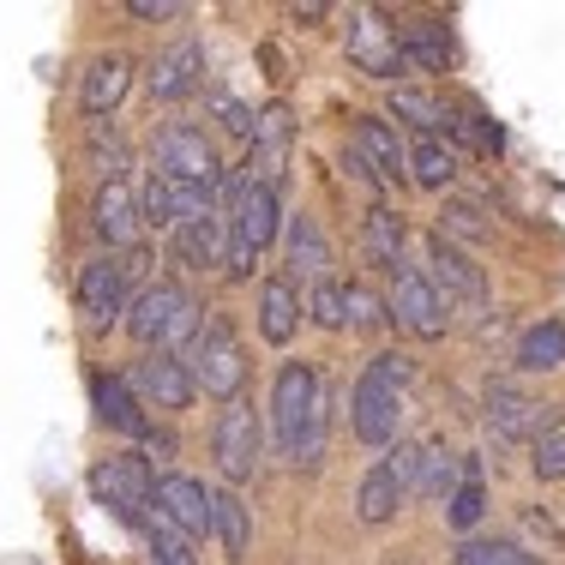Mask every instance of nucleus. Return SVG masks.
I'll return each mask as SVG.
<instances>
[{
	"mask_svg": "<svg viewBox=\"0 0 565 565\" xmlns=\"http://www.w3.org/2000/svg\"><path fill=\"white\" fill-rule=\"evenodd\" d=\"M271 434L289 463H319L326 451V385L313 361H282L271 385Z\"/></svg>",
	"mask_w": 565,
	"mask_h": 565,
	"instance_id": "f257e3e1",
	"label": "nucleus"
},
{
	"mask_svg": "<svg viewBox=\"0 0 565 565\" xmlns=\"http://www.w3.org/2000/svg\"><path fill=\"white\" fill-rule=\"evenodd\" d=\"M199 331V301L181 289L174 277H157L139 289V301H132L127 313V338L139 349H169V355H181V343H193Z\"/></svg>",
	"mask_w": 565,
	"mask_h": 565,
	"instance_id": "f03ea898",
	"label": "nucleus"
},
{
	"mask_svg": "<svg viewBox=\"0 0 565 565\" xmlns=\"http://www.w3.org/2000/svg\"><path fill=\"white\" fill-rule=\"evenodd\" d=\"M186 373H193V392L217 397V403H235L241 385H247V349H241V338L228 331L223 313L199 319L193 343H186Z\"/></svg>",
	"mask_w": 565,
	"mask_h": 565,
	"instance_id": "7ed1b4c3",
	"label": "nucleus"
},
{
	"mask_svg": "<svg viewBox=\"0 0 565 565\" xmlns=\"http://www.w3.org/2000/svg\"><path fill=\"white\" fill-rule=\"evenodd\" d=\"M151 157H157V174H163V181L223 186L217 145H211V139H205V127H193V120H169V127L151 139Z\"/></svg>",
	"mask_w": 565,
	"mask_h": 565,
	"instance_id": "20e7f679",
	"label": "nucleus"
},
{
	"mask_svg": "<svg viewBox=\"0 0 565 565\" xmlns=\"http://www.w3.org/2000/svg\"><path fill=\"white\" fill-rule=\"evenodd\" d=\"M151 488H157V476H151V463H145V451H115L90 469V493H97L120 523H145Z\"/></svg>",
	"mask_w": 565,
	"mask_h": 565,
	"instance_id": "39448f33",
	"label": "nucleus"
},
{
	"mask_svg": "<svg viewBox=\"0 0 565 565\" xmlns=\"http://www.w3.org/2000/svg\"><path fill=\"white\" fill-rule=\"evenodd\" d=\"M127 380V392L139 397V409H163V415H181L193 409V373H186L181 355H169V349H145L139 361H132V373H120Z\"/></svg>",
	"mask_w": 565,
	"mask_h": 565,
	"instance_id": "423d86ee",
	"label": "nucleus"
},
{
	"mask_svg": "<svg viewBox=\"0 0 565 565\" xmlns=\"http://www.w3.org/2000/svg\"><path fill=\"white\" fill-rule=\"evenodd\" d=\"M259 446H265L259 409H253L247 397L223 403V409H217V427H211V451H217L223 481H247L253 469H259Z\"/></svg>",
	"mask_w": 565,
	"mask_h": 565,
	"instance_id": "0eeeda50",
	"label": "nucleus"
},
{
	"mask_svg": "<svg viewBox=\"0 0 565 565\" xmlns=\"http://www.w3.org/2000/svg\"><path fill=\"white\" fill-rule=\"evenodd\" d=\"M481 415H488V427L500 439H547L559 434V415L565 403H542V397H523L518 385H488V397H481Z\"/></svg>",
	"mask_w": 565,
	"mask_h": 565,
	"instance_id": "6e6552de",
	"label": "nucleus"
},
{
	"mask_svg": "<svg viewBox=\"0 0 565 565\" xmlns=\"http://www.w3.org/2000/svg\"><path fill=\"white\" fill-rule=\"evenodd\" d=\"M397 422H403V392L392 380H380L373 367H361L355 392H349V427L361 446H397Z\"/></svg>",
	"mask_w": 565,
	"mask_h": 565,
	"instance_id": "1a4fd4ad",
	"label": "nucleus"
},
{
	"mask_svg": "<svg viewBox=\"0 0 565 565\" xmlns=\"http://www.w3.org/2000/svg\"><path fill=\"white\" fill-rule=\"evenodd\" d=\"M385 319H392L397 331H409V338H422V343H434V338H446V331H451L446 301H439L434 282L415 271V265H403V271H397L392 301H385Z\"/></svg>",
	"mask_w": 565,
	"mask_h": 565,
	"instance_id": "9d476101",
	"label": "nucleus"
},
{
	"mask_svg": "<svg viewBox=\"0 0 565 565\" xmlns=\"http://www.w3.org/2000/svg\"><path fill=\"white\" fill-rule=\"evenodd\" d=\"M73 301H78V319H85L90 331H109L115 319L127 313V277H120V259H115V253H97V259L78 265Z\"/></svg>",
	"mask_w": 565,
	"mask_h": 565,
	"instance_id": "9b49d317",
	"label": "nucleus"
},
{
	"mask_svg": "<svg viewBox=\"0 0 565 565\" xmlns=\"http://www.w3.org/2000/svg\"><path fill=\"white\" fill-rule=\"evenodd\" d=\"M427 282H434V295L446 301V313L451 307H469V313H481L488 307V277H481V265H469L463 253L451 247V241H427Z\"/></svg>",
	"mask_w": 565,
	"mask_h": 565,
	"instance_id": "f8f14e48",
	"label": "nucleus"
},
{
	"mask_svg": "<svg viewBox=\"0 0 565 565\" xmlns=\"http://www.w3.org/2000/svg\"><path fill=\"white\" fill-rule=\"evenodd\" d=\"M289 109L271 103V109L253 115V132H247V163H241V181H259V186H282V163H289Z\"/></svg>",
	"mask_w": 565,
	"mask_h": 565,
	"instance_id": "ddd939ff",
	"label": "nucleus"
},
{
	"mask_svg": "<svg viewBox=\"0 0 565 565\" xmlns=\"http://www.w3.org/2000/svg\"><path fill=\"white\" fill-rule=\"evenodd\" d=\"M151 511H163V518L186 535V542L211 535V488H205V481H193V476H181V469L157 476V488H151Z\"/></svg>",
	"mask_w": 565,
	"mask_h": 565,
	"instance_id": "4468645a",
	"label": "nucleus"
},
{
	"mask_svg": "<svg viewBox=\"0 0 565 565\" xmlns=\"http://www.w3.org/2000/svg\"><path fill=\"white\" fill-rule=\"evenodd\" d=\"M349 61L373 78H392L403 73V55H397V31L380 19V12H355V31H349Z\"/></svg>",
	"mask_w": 565,
	"mask_h": 565,
	"instance_id": "2eb2a0df",
	"label": "nucleus"
},
{
	"mask_svg": "<svg viewBox=\"0 0 565 565\" xmlns=\"http://www.w3.org/2000/svg\"><path fill=\"white\" fill-rule=\"evenodd\" d=\"M90 228H97L109 247H139V199L127 181H103L90 199Z\"/></svg>",
	"mask_w": 565,
	"mask_h": 565,
	"instance_id": "dca6fc26",
	"label": "nucleus"
},
{
	"mask_svg": "<svg viewBox=\"0 0 565 565\" xmlns=\"http://www.w3.org/2000/svg\"><path fill=\"white\" fill-rule=\"evenodd\" d=\"M301 331V289L289 277H265L259 282V338L271 349H289Z\"/></svg>",
	"mask_w": 565,
	"mask_h": 565,
	"instance_id": "f3484780",
	"label": "nucleus"
},
{
	"mask_svg": "<svg viewBox=\"0 0 565 565\" xmlns=\"http://www.w3.org/2000/svg\"><path fill=\"white\" fill-rule=\"evenodd\" d=\"M132 90V61L127 55H97L85 66V78H78V103H85V115H115L120 97Z\"/></svg>",
	"mask_w": 565,
	"mask_h": 565,
	"instance_id": "a211bd4d",
	"label": "nucleus"
},
{
	"mask_svg": "<svg viewBox=\"0 0 565 565\" xmlns=\"http://www.w3.org/2000/svg\"><path fill=\"white\" fill-rule=\"evenodd\" d=\"M90 403H97V422L115 427V434H127V439L151 434V415L139 409V397L127 392V380H120V373H97V380H90Z\"/></svg>",
	"mask_w": 565,
	"mask_h": 565,
	"instance_id": "6ab92c4d",
	"label": "nucleus"
},
{
	"mask_svg": "<svg viewBox=\"0 0 565 565\" xmlns=\"http://www.w3.org/2000/svg\"><path fill=\"white\" fill-rule=\"evenodd\" d=\"M282 241H289V271L313 289V282H326L331 277V241H326V228H319L313 217H289V228H282ZM289 277V282H295Z\"/></svg>",
	"mask_w": 565,
	"mask_h": 565,
	"instance_id": "aec40b11",
	"label": "nucleus"
},
{
	"mask_svg": "<svg viewBox=\"0 0 565 565\" xmlns=\"http://www.w3.org/2000/svg\"><path fill=\"white\" fill-rule=\"evenodd\" d=\"M361 247H367V259L380 265V271H403V253H409V223L397 217L392 205H373L367 217H361Z\"/></svg>",
	"mask_w": 565,
	"mask_h": 565,
	"instance_id": "412c9836",
	"label": "nucleus"
},
{
	"mask_svg": "<svg viewBox=\"0 0 565 565\" xmlns=\"http://www.w3.org/2000/svg\"><path fill=\"white\" fill-rule=\"evenodd\" d=\"M199 73H205V49H199V43L163 49V55L151 61V97L157 103H181L186 90L199 85Z\"/></svg>",
	"mask_w": 565,
	"mask_h": 565,
	"instance_id": "4be33fe9",
	"label": "nucleus"
},
{
	"mask_svg": "<svg viewBox=\"0 0 565 565\" xmlns=\"http://www.w3.org/2000/svg\"><path fill=\"white\" fill-rule=\"evenodd\" d=\"M349 145L367 157L373 174H380L385 186L403 181V145H397V127H392L385 115H361V120H355V139H349Z\"/></svg>",
	"mask_w": 565,
	"mask_h": 565,
	"instance_id": "5701e85b",
	"label": "nucleus"
},
{
	"mask_svg": "<svg viewBox=\"0 0 565 565\" xmlns=\"http://www.w3.org/2000/svg\"><path fill=\"white\" fill-rule=\"evenodd\" d=\"M397 55H403V73H446L451 66V36L439 19H415L409 31L397 36Z\"/></svg>",
	"mask_w": 565,
	"mask_h": 565,
	"instance_id": "b1692460",
	"label": "nucleus"
},
{
	"mask_svg": "<svg viewBox=\"0 0 565 565\" xmlns=\"http://www.w3.org/2000/svg\"><path fill=\"white\" fill-rule=\"evenodd\" d=\"M211 535H217V547H223V559H247V547H253V511L241 505V493L235 488H217L211 493Z\"/></svg>",
	"mask_w": 565,
	"mask_h": 565,
	"instance_id": "393cba45",
	"label": "nucleus"
},
{
	"mask_svg": "<svg viewBox=\"0 0 565 565\" xmlns=\"http://www.w3.org/2000/svg\"><path fill=\"white\" fill-rule=\"evenodd\" d=\"M174 259L186 271H205V265H223V247H228V217H205V223H174Z\"/></svg>",
	"mask_w": 565,
	"mask_h": 565,
	"instance_id": "a878e982",
	"label": "nucleus"
},
{
	"mask_svg": "<svg viewBox=\"0 0 565 565\" xmlns=\"http://www.w3.org/2000/svg\"><path fill=\"white\" fill-rule=\"evenodd\" d=\"M403 174H409L415 186H427V193H439V186L457 181V151L439 139H427V132H415V145H403Z\"/></svg>",
	"mask_w": 565,
	"mask_h": 565,
	"instance_id": "bb28decb",
	"label": "nucleus"
},
{
	"mask_svg": "<svg viewBox=\"0 0 565 565\" xmlns=\"http://www.w3.org/2000/svg\"><path fill=\"white\" fill-rule=\"evenodd\" d=\"M518 367L523 373H554V367H565V319H542V326L523 331Z\"/></svg>",
	"mask_w": 565,
	"mask_h": 565,
	"instance_id": "cd10ccee",
	"label": "nucleus"
},
{
	"mask_svg": "<svg viewBox=\"0 0 565 565\" xmlns=\"http://www.w3.org/2000/svg\"><path fill=\"white\" fill-rule=\"evenodd\" d=\"M403 511V493H397V481L385 476V469H367L361 476V488H355V518L367 523V530H380V523H392Z\"/></svg>",
	"mask_w": 565,
	"mask_h": 565,
	"instance_id": "c85d7f7f",
	"label": "nucleus"
},
{
	"mask_svg": "<svg viewBox=\"0 0 565 565\" xmlns=\"http://www.w3.org/2000/svg\"><path fill=\"white\" fill-rule=\"evenodd\" d=\"M392 115L397 120H409V127H422L427 139H439V127L451 132V103H439V97H427V90H409V85H392Z\"/></svg>",
	"mask_w": 565,
	"mask_h": 565,
	"instance_id": "c756f323",
	"label": "nucleus"
},
{
	"mask_svg": "<svg viewBox=\"0 0 565 565\" xmlns=\"http://www.w3.org/2000/svg\"><path fill=\"white\" fill-rule=\"evenodd\" d=\"M488 518V481H481L476 457L463 463V481H457V493L446 500V523L451 530H476V523Z\"/></svg>",
	"mask_w": 565,
	"mask_h": 565,
	"instance_id": "7c9ffc66",
	"label": "nucleus"
},
{
	"mask_svg": "<svg viewBox=\"0 0 565 565\" xmlns=\"http://www.w3.org/2000/svg\"><path fill=\"white\" fill-rule=\"evenodd\" d=\"M463 481V457H451L446 446H422V493L415 500H451Z\"/></svg>",
	"mask_w": 565,
	"mask_h": 565,
	"instance_id": "2f4dec72",
	"label": "nucleus"
},
{
	"mask_svg": "<svg viewBox=\"0 0 565 565\" xmlns=\"http://www.w3.org/2000/svg\"><path fill=\"white\" fill-rule=\"evenodd\" d=\"M145 535H151V565H199L193 542L163 518V511H145Z\"/></svg>",
	"mask_w": 565,
	"mask_h": 565,
	"instance_id": "473e14b6",
	"label": "nucleus"
},
{
	"mask_svg": "<svg viewBox=\"0 0 565 565\" xmlns=\"http://www.w3.org/2000/svg\"><path fill=\"white\" fill-rule=\"evenodd\" d=\"M493 235V223L481 217V205H469V199H451L446 211H439V241H488Z\"/></svg>",
	"mask_w": 565,
	"mask_h": 565,
	"instance_id": "72a5a7b5",
	"label": "nucleus"
},
{
	"mask_svg": "<svg viewBox=\"0 0 565 565\" xmlns=\"http://www.w3.org/2000/svg\"><path fill=\"white\" fill-rule=\"evenodd\" d=\"M385 326V301L367 282H343V331H380Z\"/></svg>",
	"mask_w": 565,
	"mask_h": 565,
	"instance_id": "f704fd0d",
	"label": "nucleus"
},
{
	"mask_svg": "<svg viewBox=\"0 0 565 565\" xmlns=\"http://www.w3.org/2000/svg\"><path fill=\"white\" fill-rule=\"evenodd\" d=\"M301 313L313 319L319 331H343V282L338 277L313 282V289H307V301H301Z\"/></svg>",
	"mask_w": 565,
	"mask_h": 565,
	"instance_id": "c9c22d12",
	"label": "nucleus"
},
{
	"mask_svg": "<svg viewBox=\"0 0 565 565\" xmlns=\"http://www.w3.org/2000/svg\"><path fill=\"white\" fill-rule=\"evenodd\" d=\"M392 457H385V476L397 481V493L403 500H415V493H422V446H409V439H397V446H385Z\"/></svg>",
	"mask_w": 565,
	"mask_h": 565,
	"instance_id": "e433bc0d",
	"label": "nucleus"
},
{
	"mask_svg": "<svg viewBox=\"0 0 565 565\" xmlns=\"http://www.w3.org/2000/svg\"><path fill=\"white\" fill-rule=\"evenodd\" d=\"M457 565H542V554H523L511 542H463L457 547Z\"/></svg>",
	"mask_w": 565,
	"mask_h": 565,
	"instance_id": "4c0bfd02",
	"label": "nucleus"
},
{
	"mask_svg": "<svg viewBox=\"0 0 565 565\" xmlns=\"http://www.w3.org/2000/svg\"><path fill=\"white\" fill-rule=\"evenodd\" d=\"M139 223H151V228H174L169 186H163V174H157V169H151V181H145V193H139Z\"/></svg>",
	"mask_w": 565,
	"mask_h": 565,
	"instance_id": "58836bf2",
	"label": "nucleus"
},
{
	"mask_svg": "<svg viewBox=\"0 0 565 565\" xmlns=\"http://www.w3.org/2000/svg\"><path fill=\"white\" fill-rule=\"evenodd\" d=\"M530 469H535V481H565V434H547V439H535V451H530Z\"/></svg>",
	"mask_w": 565,
	"mask_h": 565,
	"instance_id": "ea45409f",
	"label": "nucleus"
},
{
	"mask_svg": "<svg viewBox=\"0 0 565 565\" xmlns=\"http://www.w3.org/2000/svg\"><path fill=\"white\" fill-rule=\"evenodd\" d=\"M367 367H373V373H380V380H392V385H397V392H403V385H409V380H415V361H409V355H403V349H380V355H373V361H367Z\"/></svg>",
	"mask_w": 565,
	"mask_h": 565,
	"instance_id": "a19ab883",
	"label": "nucleus"
},
{
	"mask_svg": "<svg viewBox=\"0 0 565 565\" xmlns=\"http://www.w3.org/2000/svg\"><path fill=\"white\" fill-rule=\"evenodd\" d=\"M343 174H349V181H355V186H367V193H385V181H380V174H373V163H367V157L355 151V145H343Z\"/></svg>",
	"mask_w": 565,
	"mask_h": 565,
	"instance_id": "79ce46f5",
	"label": "nucleus"
},
{
	"mask_svg": "<svg viewBox=\"0 0 565 565\" xmlns=\"http://www.w3.org/2000/svg\"><path fill=\"white\" fill-rule=\"evenodd\" d=\"M217 115H223V132H235V139L253 132V109H241L235 97H217Z\"/></svg>",
	"mask_w": 565,
	"mask_h": 565,
	"instance_id": "37998d69",
	"label": "nucleus"
},
{
	"mask_svg": "<svg viewBox=\"0 0 565 565\" xmlns=\"http://www.w3.org/2000/svg\"><path fill=\"white\" fill-rule=\"evenodd\" d=\"M127 12H132V19H181L186 7H181V0H132Z\"/></svg>",
	"mask_w": 565,
	"mask_h": 565,
	"instance_id": "c03bdc74",
	"label": "nucleus"
},
{
	"mask_svg": "<svg viewBox=\"0 0 565 565\" xmlns=\"http://www.w3.org/2000/svg\"><path fill=\"white\" fill-rule=\"evenodd\" d=\"M289 19H295V24H319V19H326V7H295Z\"/></svg>",
	"mask_w": 565,
	"mask_h": 565,
	"instance_id": "a18cd8bd",
	"label": "nucleus"
}]
</instances>
